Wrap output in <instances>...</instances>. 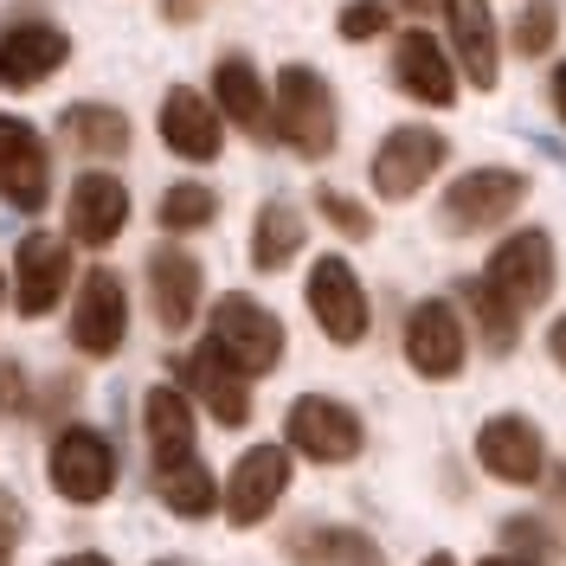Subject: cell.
Returning <instances> with one entry per match:
<instances>
[{
  "instance_id": "1",
  "label": "cell",
  "mask_w": 566,
  "mask_h": 566,
  "mask_svg": "<svg viewBox=\"0 0 566 566\" xmlns=\"http://www.w3.org/2000/svg\"><path fill=\"white\" fill-rule=\"evenodd\" d=\"M271 129H277L296 155H310V161H322V155L335 148V97H328L322 71H310V65H283L277 71Z\"/></svg>"
},
{
  "instance_id": "2",
  "label": "cell",
  "mask_w": 566,
  "mask_h": 566,
  "mask_svg": "<svg viewBox=\"0 0 566 566\" xmlns=\"http://www.w3.org/2000/svg\"><path fill=\"white\" fill-rule=\"evenodd\" d=\"M207 342L219 348L226 367H239L245 380H258V374H271L283 360V322L264 303H251V296H219Z\"/></svg>"
},
{
  "instance_id": "3",
  "label": "cell",
  "mask_w": 566,
  "mask_h": 566,
  "mask_svg": "<svg viewBox=\"0 0 566 566\" xmlns=\"http://www.w3.org/2000/svg\"><path fill=\"white\" fill-rule=\"evenodd\" d=\"M483 283H490L515 316L541 310V303L554 296V239H547V232H534V226H528V232H515V239H502V245L490 251Z\"/></svg>"
},
{
  "instance_id": "4",
  "label": "cell",
  "mask_w": 566,
  "mask_h": 566,
  "mask_svg": "<svg viewBox=\"0 0 566 566\" xmlns=\"http://www.w3.org/2000/svg\"><path fill=\"white\" fill-rule=\"evenodd\" d=\"M45 476H52V490L65 495V502H104L116 490V451H109L104 431H91V424H71L52 438V463H45Z\"/></svg>"
},
{
  "instance_id": "5",
  "label": "cell",
  "mask_w": 566,
  "mask_h": 566,
  "mask_svg": "<svg viewBox=\"0 0 566 566\" xmlns=\"http://www.w3.org/2000/svg\"><path fill=\"white\" fill-rule=\"evenodd\" d=\"M123 335H129V296H123V277L97 264L91 277L77 283V303H71V348L91 354V360H104V354L123 348Z\"/></svg>"
},
{
  "instance_id": "6",
  "label": "cell",
  "mask_w": 566,
  "mask_h": 566,
  "mask_svg": "<svg viewBox=\"0 0 566 566\" xmlns=\"http://www.w3.org/2000/svg\"><path fill=\"white\" fill-rule=\"evenodd\" d=\"M360 444H367V431L354 419V406L322 399V392H303L290 406V451H303L316 463H348V458H360Z\"/></svg>"
},
{
  "instance_id": "7",
  "label": "cell",
  "mask_w": 566,
  "mask_h": 566,
  "mask_svg": "<svg viewBox=\"0 0 566 566\" xmlns=\"http://www.w3.org/2000/svg\"><path fill=\"white\" fill-rule=\"evenodd\" d=\"M444 155H451V142L438 136V129H419V123L392 129V136L374 148V193H387V200H412L424 180L444 168Z\"/></svg>"
},
{
  "instance_id": "8",
  "label": "cell",
  "mask_w": 566,
  "mask_h": 566,
  "mask_svg": "<svg viewBox=\"0 0 566 566\" xmlns=\"http://www.w3.org/2000/svg\"><path fill=\"white\" fill-rule=\"evenodd\" d=\"M283 490H290V451H277V444H251L245 458L232 463V476H226V522L232 528H258L271 509L283 502Z\"/></svg>"
},
{
  "instance_id": "9",
  "label": "cell",
  "mask_w": 566,
  "mask_h": 566,
  "mask_svg": "<svg viewBox=\"0 0 566 566\" xmlns=\"http://www.w3.org/2000/svg\"><path fill=\"white\" fill-rule=\"evenodd\" d=\"M0 200L13 212H39L52 200V155L20 116H0Z\"/></svg>"
},
{
  "instance_id": "10",
  "label": "cell",
  "mask_w": 566,
  "mask_h": 566,
  "mask_svg": "<svg viewBox=\"0 0 566 566\" xmlns=\"http://www.w3.org/2000/svg\"><path fill=\"white\" fill-rule=\"evenodd\" d=\"M522 200H528V180L515 175V168H476V175H463L458 187L444 193V226H451V232H490V226H502Z\"/></svg>"
},
{
  "instance_id": "11",
  "label": "cell",
  "mask_w": 566,
  "mask_h": 566,
  "mask_svg": "<svg viewBox=\"0 0 566 566\" xmlns=\"http://www.w3.org/2000/svg\"><path fill=\"white\" fill-rule=\"evenodd\" d=\"M310 316H316L322 335L342 342V348H354V342L367 335V290H360L348 258H322V264H310Z\"/></svg>"
},
{
  "instance_id": "12",
  "label": "cell",
  "mask_w": 566,
  "mask_h": 566,
  "mask_svg": "<svg viewBox=\"0 0 566 566\" xmlns=\"http://www.w3.org/2000/svg\"><path fill=\"white\" fill-rule=\"evenodd\" d=\"M463 322L451 303H419L412 316H406V360H412V374L419 380H458L463 374Z\"/></svg>"
},
{
  "instance_id": "13",
  "label": "cell",
  "mask_w": 566,
  "mask_h": 566,
  "mask_svg": "<svg viewBox=\"0 0 566 566\" xmlns=\"http://www.w3.org/2000/svg\"><path fill=\"white\" fill-rule=\"evenodd\" d=\"M71 277V245L52 232H33L13 251V296H20V316H52V303L65 296Z\"/></svg>"
},
{
  "instance_id": "14",
  "label": "cell",
  "mask_w": 566,
  "mask_h": 566,
  "mask_svg": "<svg viewBox=\"0 0 566 566\" xmlns=\"http://www.w3.org/2000/svg\"><path fill=\"white\" fill-rule=\"evenodd\" d=\"M476 458L495 483H541L547 476V451H541V431L515 412H502L476 431Z\"/></svg>"
},
{
  "instance_id": "15",
  "label": "cell",
  "mask_w": 566,
  "mask_h": 566,
  "mask_svg": "<svg viewBox=\"0 0 566 566\" xmlns=\"http://www.w3.org/2000/svg\"><path fill=\"white\" fill-rule=\"evenodd\" d=\"M71 59V39L45 20H27L13 33H0V91H33Z\"/></svg>"
},
{
  "instance_id": "16",
  "label": "cell",
  "mask_w": 566,
  "mask_h": 566,
  "mask_svg": "<svg viewBox=\"0 0 566 566\" xmlns=\"http://www.w3.org/2000/svg\"><path fill=\"white\" fill-rule=\"evenodd\" d=\"M180 380H187V392H193L212 419L226 424V431H239V424L251 419V387H245V374H239V367H226L212 342L180 360Z\"/></svg>"
},
{
  "instance_id": "17",
  "label": "cell",
  "mask_w": 566,
  "mask_h": 566,
  "mask_svg": "<svg viewBox=\"0 0 566 566\" xmlns=\"http://www.w3.org/2000/svg\"><path fill=\"white\" fill-rule=\"evenodd\" d=\"M65 226H71L77 245H109V239L129 226V187H123L116 175H77Z\"/></svg>"
},
{
  "instance_id": "18",
  "label": "cell",
  "mask_w": 566,
  "mask_h": 566,
  "mask_svg": "<svg viewBox=\"0 0 566 566\" xmlns=\"http://www.w3.org/2000/svg\"><path fill=\"white\" fill-rule=\"evenodd\" d=\"M148 303H155V322L168 335H180L187 322L200 316V264L180 245L148 251Z\"/></svg>"
},
{
  "instance_id": "19",
  "label": "cell",
  "mask_w": 566,
  "mask_h": 566,
  "mask_svg": "<svg viewBox=\"0 0 566 566\" xmlns=\"http://www.w3.org/2000/svg\"><path fill=\"white\" fill-rule=\"evenodd\" d=\"M161 142L175 148L180 161H212L219 155V109H212L207 91H187V84H175L168 97H161Z\"/></svg>"
},
{
  "instance_id": "20",
  "label": "cell",
  "mask_w": 566,
  "mask_h": 566,
  "mask_svg": "<svg viewBox=\"0 0 566 566\" xmlns=\"http://www.w3.org/2000/svg\"><path fill=\"white\" fill-rule=\"evenodd\" d=\"M392 77H399L406 97H419L431 109L458 104V71L438 52V39H424V33H399V45H392Z\"/></svg>"
},
{
  "instance_id": "21",
  "label": "cell",
  "mask_w": 566,
  "mask_h": 566,
  "mask_svg": "<svg viewBox=\"0 0 566 566\" xmlns=\"http://www.w3.org/2000/svg\"><path fill=\"white\" fill-rule=\"evenodd\" d=\"M444 20H451V45H458V65L476 91H495L502 77V52H495V13L490 0H444Z\"/></svg>"
},
{
  "instance_id": "22",
  "label": "cell",
  "mask_w": 566,
  "mask_h": 566,
  "mask_svg": "<svg viewBox=\"0 0 566 566\" xmlns=\"http://www.w3.org/2000/svg\"><path fill=\"white\" fill-rule=\"evenodd\" d=\"M212 91H219V116H232L245 136L271 142V91L251 71V59H219L212 65Z\"/></svg>"
},
{
  "instance_id": "23",
  "label": "cell",
  "mask_w": 566,
  "mask_h": 566,
  "mask_svg": "<svg viewBox=\"0 0 566 566\" xmlns=\"http://www.w3.org/2000/svg\"><path fill=\"white\" fill-rule=\"evenodd\" d=\"M142 431H148L155 463L187 458V451H193V406H187V392L148 387V399H142Z\"/></svg>"
},
{
  "instance_id": "24",
  "label": "cell",
  "mask_w": 566,
  "mask_h": 566,
  "mask_svg": "<svg viewBox=\"0 0 566 566\" xmlns=\"http://www.w3.org/2000/svg\"><path fill=\"white\" fill-rule=\"evenodd\" d=\"M59 129H65V142L77 155H123L129 148V116L109 104H71L59 116Z\"/></svg>"
},
{
  "instance_id": "25",
  "label": "cell",
  "mask_w": 566,
  "mask_h": 566,
  "mask_svg": "<svg viewBox=\"0 0 566 566\" xmlns=\"http://www.w3.org/2000/svg\"><path fill=\"white\" fill-rule=\"evenodd\" d=\"M155 490H161V502L175 509V515H212L219 509V483H212V470L193 451L175 463H155Z\"/></svg>"
},
{
  "instance_id": "26",
  "label": "cell",
  "mask_w": 566,
  "mask_h": 566,
  "mask_svg": "<svg viewBox=\"0 0 566 566\" xmlns=\"http://www.w3.org/2000/svg\"><path fill=\"white\" fill-rule=\"evenodd\" d=\"M290 560L316 566H380V547L354 528H296L290 534Z\"/></svg>"
},
{
  "instance_id": "27",
  "label": "cell",
  "mask_w": 566,
  "mask_h": 566,
  "mask_svg": "<svg viewBox=\"0 0 566 566\" xmlns=\"http://www.w3.org/2000/svg\"><path fill=\"white\" fill-rule=\"evenodd\" d=\"M296 251H303V212L283 207V200L258 207V226H251V264H258V271H283Z\"/></svg>"
},
{
  "instance_id": "28",
  "label": "cell",
  "mask_w": 566,
  "mask_h": 566,
  "mask_svg": "<svg viewBox=\"0 0 566 566\" xmlns=\"http://www.w3.org/2000/svg\"><path fill=\"white\" fill-rule=\"evenodd\" d=\"M463 303H470V316H476V335H483V348L490 354H509L515 348V328H522V316L495 296L490 283L476 277V283H463Z\"/></svg>"
},
{
  "instance_id": "29",
  "label": "cell",
  "mask_w": 566,
  "mask_h": 566,
  "mask_svg": "<svg viewBox=\"0 0 566 566\" xmlns=\"http://www.w3.org/2000/svg\"><path fill=\"white\" fill-rule=\"evenodd\" d=\"M212 212H219V193L200 187V180H180V187L161 193L155 219H161V232H200V226H212Z\"/></svg>"
},
{
  "instance_id": "30",
  "label": "cell",
  "mask_w": 566,
  "mask_h": 566,
  "mask_svg": "<svg viewBox=\"0 0 566 566\" xmlns=\"http://www.w3.org/2000/svg\"><path fill=\"white\" fill-rule=\"evenodd\" d=\"M554 27H560L554 0H528V7L515 13V52H522V59H541V52L554 45Z\"/></svg>"
},
{
  "instance_id": "31",
  "label": "cell",
  "mask_w": 566,
  "mask_h": 566,
  "mask_svg": "<svg viewBox=\"0 0 566 566\" xmlns=\"http://www.w3.org/2000/svg\"><path fill=\"white\" fill-rule=\"evenodd\" d=\"M316 212L342 232V239H367V232H374V212L360 207V200H348V193H335V187H322L316 193Z\"/></svg>"
},
{
  "instance_id": "32",
  "label": "cell",
  "mask_w": 566,
  "mask_h": 566,
  "mask_svg": "<svg viewBox=\"0 0 566 566\" xmlns=\"http://www.w3.org/2000/svg\"><path fill=\"white\" fill-rule=\"evenodd\" d=\"M387 0H348V7H342V39H354V45H360V39H380L387 33Z\"/></svg>"
},
{
  "instance_id": "33",
  "label": "cell",
  "mask_w": 566,
  "mask_h": 566,
  "mask_svg": "<svg viewBox=\"0 0 566 566\" xmlns=\"http://www.w3.org/2000/svg\"><path fill=\"white\" fill-rule=\"evenodd\" d=\"M0 412H27V374L13 360H0Z\"/></svg>"
},
{
  "instance_id": "34",
  "label": "cell",
  "mask_w": 566,
  "mask_h": 566,
  "mask_svg": "<svg viewBox=\"0 0 566 566\" xmlns=\"http://www.w3.org/2000/svg\"><path fill=\"white\" fill-rule=\"evenodd\" d=\"M509 547H515V554H547L554 541H547V534L534 528L528 515H515V522H509Z\"/></svg>"
},
{
  "instance_id": "35",
  "label": "cell",
  "mask_w": 566,
  "mask_h": 566,
  "mask_svg": "<svg viewBox=\"0 0 566 566\" xmlns=\"http://www.w3.org/2000/svg\"><path fill=\"white\" fill-rule=\"evenodd\" d=\"M20 534H27V509H20L13 495L0 490V554H7V547H13Z\"/></svg>"
},
{
  "instance_id": "36",
  "label": "cell",
  "mask_w": 566,
  "mask_h": 566,
  "mask_svg": "<svg viewBox=\"0 0 566 566\" xmlns=\"http://www.w3.org/2000/svg\"><path fill=\"white\" fill-rule=\"evenodd\" d=\"M547 348H554V360H560V367H566V316L554 322V335H547Z\"/></svg>"
},
{
  "instance_id": "37",
  "label": "cell",
  "mask_w": 566,
  "mask_h": 566,
  "mask_svg": "<svg viewBox=\"0 0 566 566\" xmlns=\"http://www.w3.org/2000/svg\"><path fill=\"white\" fill-rule=\"evenodd\" d=\"M547 91H554V109H560V123H566V65L554 71V84H547Z\"/></svg>"
},
{
  "instance_id": "38",
  "label": "cell",
  "mask_w": 566,
  "mask_h": 566,
  "mask_svg": "<svg viewBox=\"0 0 566 566\" xmlns=\"http://www.w3.org/2000/svg\"><path fill=\"white\" fill-rule=\"evenodd\" d=\"M59 566H109V560H104V554H65Z\"/></svg>"
},
{
  "instance_id": "39",
  "label": "cell",
  "mask_w": 566,
  "mask_h": 566,
  "mask_svg": "<svg viewBox=\"0 0 566 566\" xmlns=\"http://www.w3.org/2000/svg\"><path fill=\"white\" fill-rule=\"evenodd\" d=\"M483 566H541V560H515V554H495V560H483Z\"/></svg>"
},
{
  "instance_id": "40",
  "label": "cell",
  "mask_w": 566,
  "mask_h": 566,
  "mask_svg": "<svg viewBox=\"0 0 566 566\" xmlns=\"http://www.w3.org/2000/svg\"><path fill=\"white\" fill-rule=\"evenodd\" d=\"M554 502H560V515H566V476H554Z\"/></svg>"
},
{
  "instance_id": "41",
  "label": "cell",
  "mask_w": 566,
  "mask_h": 566,
  "mask_svg": "<svg viewBox=\"0 0 566 566\" xmlns=\"http://www.w3.org/2000/svg\"><path fill=\"white\" fill-rule=\"evenodd\" d=\"M424 566H458V560H451V554H431V560H424Z\"/></svg>"
},
{
  "instance_id": "42",
  "label": "cell",
  "mask_w": 566,
  "mask_h": 566,
  "mask_svg": "<svg viewBox=\"0 0 566 566\" xmlns=\"http://www.w3.org/2000/svg\"><path fill=\"white\" fill-rule=\"evenodd\" d=\"M399 7H431V0H399Z\"/></svg>"
},
{
  "instance_id": "43",
  "label": "cell",
  "mask_w": 566,
  "mask_h": 566,
  "mask_svg": "<svg viewBox=\"0 0 566 566\" xmlns=\"http://www.w3.org/2000/svg\"><path fill=\"white\" fill-rule=\"evenodd\" d=\"M161 566H180V560H161Z\"/></svg>"
},
{
  "instance_id": "44",
  "label": "cell",
  "mask_w": 566,
  "mask_h": 566,
  "mask_svg": "<svg viewBox=\"0 0 566 566\" xmlns=\"http://www.w3.org/2000/svg\"><path fill=\"white\" fill-rule=\"evenodd\" d=\"M0 290H7V277H0Z\"/></svg>"
},
{
  "instance_id": "45",
  "label": "cell",
  "mask_w": 566,
  "mask_h": 566,
  "mask_svg": "<svg viewBox=\"0 0 566 566\" xmlns=\"http://www.w3.org/2000/svg\"><path fill=\"white\" fill-rule=\"evenodd\" d=\"M0 566H7V560H0Z\"/></svg>"
}]
</instances>
